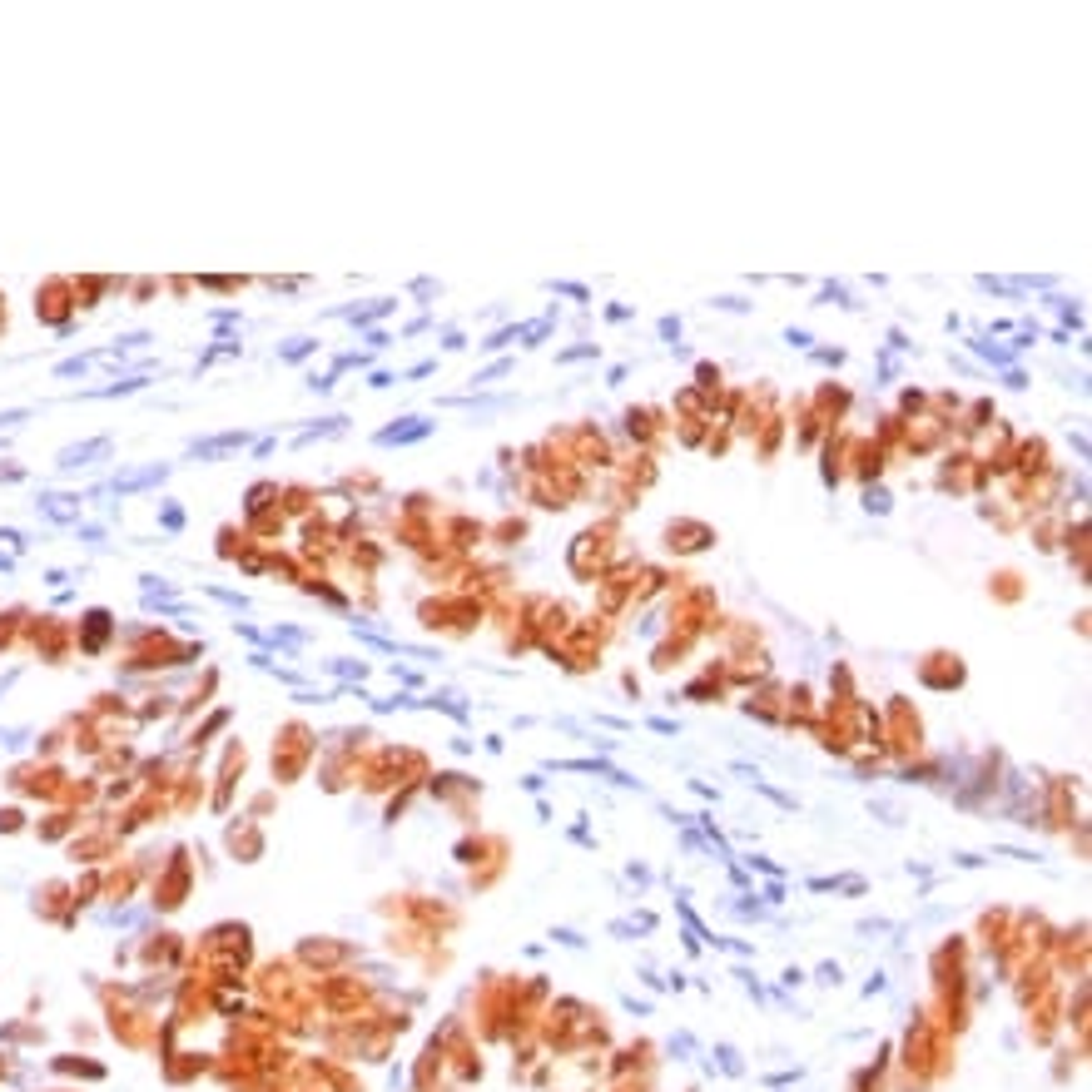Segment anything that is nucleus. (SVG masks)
Wrapping results in <instances>:
<instances>
[{"label": "nucleus", "instance_id": "nucleus-25", "mask_svg": "<svg viewBox=\"0 0 1092 1092\" xmlns=\"http://www.w3.org/2000/svg\"><path fill=\"white\" fill-rule=\"evenodd\" d=\"M507 372H511V358H497V363H492V367H482V372H477V378H472V388H477V392H482V388H486V383H497V378H507Z\"/></svg>", "mask_w": 1092, "mask_h": 1092}, {"label": "nucleus", "instance_id": "nucleus-19", "mask_svg": "<svg viewBox=\"0 0 1092 1092\" xmlns=\"http://www.w3.org/2000/svg\"><path fill=\"white\" fill-rule=\"evenodd\" d=\"M859 502H864V511H874V516H889V507H894V497H889V486H884V482L864 486V492H859Z\"/></svg>", "mask_w": 1092, "mask_h": 1092}, {"label": "nucleus", "instance_id": "nucleus-29", "mask_svg": "<svg viewBox=\"0 0 1092 1092\" xmlns=\"http://www.w3.org/2000/svg\"><path fill=\"white\" fill-rule=\"evenodd\" d=\"M655 333H660V338H666L671 348H675V343H680V318H671V313H666V318L655 323Z\"/></svg>", "mask_w": 1092, "mask_h": 1092}, {"label": "nucleus", "instance_id": "nucleus-22", "mask_svg": "<svg viewBox=\"0 0 1092 1092\" xmlns=\"http://www.w3.org/2000/svg\"><path fill=\"white\" fill-rule=\"evenodd\" d=\"M591 358H601V343H577V348L556 353V363H591Z\"/></svg>", "mask_w": 1092, "mask_h": 1092}, {"label": "nucleus", "instance_id": "nucleus-37", "mask_svg": "<svg viewBox=\"0 0 1092 1092\" xmlns=\"http://www.w3.org/2000/svg\"><path fill=\"white\" fill-rule=\"evenodd\" d=\"M25 417H31V413H25V408H15V413H0V427H20Z\"/></svg>", "mask_w": 1092, "mask_h": 1092}, {"label": "nucleus", "instance_id": "nucleus-32", "mask_svg": "<svg viewBox=\"0 0 1092 1092\" xmlns=\"http://www.w3.org/2000/svg\"><path fill=\"white\" fill-rule=\"evenodd\" d=\"M159 522H164V527H169V532H179V527H184V511H179V507H174V502H169V507H164V511H159Z\"/></svg>", "mask_w": 1092, "mask_h": 1092}, {"label": "nucleus", "instance_id": "nucleus-6", "mask_svg": "<svg viewBox=\"0 0 1092 1092\" xmlns=\"http://www.w3.org/2000/svg\"><path fill=\"white\" fill-rule=\"evenodd\" d=\"M433 427H437V422H427V417L408 413V417H397L392 427H383V433L372 437V442H378V447H408V442H427V437H433Z\"/></svg>", "mask_w": 1092, "mask_h": 1092}, {"label": "nucleus", "instance_id": "nucleus-34", "mask_svg": "<svg viewBox=\"0 0 1092 1092\" xmlns=\"http://www.w3.org/2000/svg\"><path fill=\"white\" fill-rule=\"evenodd\" d=\"M1003 383L1023 392V388H1028V372H1023V367H1003Z\"/></svg>", "mask_w": 1092, "mask_h": 1092}, {"label": "nucleus", "instance_id": "nucleus-12", "mask_svg": "<svg viewBox=\"0 0 1092 1092\" xmlns=\"http://www.w3.org/2000/svg\"><path fill=\"white\" fill-rule=\"evenodd\" d=\"M959 422V437H979L983 427L993 422V397H979V402H968L963 408V417H954Z\"/></svg>", "mask_w": 1092, "mask_h": 1092}, {"label": "nucleus", "instance_id": "nucleus-38", "mask_svg": "<svg viewBox=\"0 0 1092 1092\" xmlns=\"http://www.w3.org/2000/svg\"><path fill=\"white\" fill-rule=\"evenodd\" d=\"M1068 442H1073V452H1078L1082 462H1087V437H1082V433H1073V427H1068Z\"/></svg>", "mask_w": 1092, "mask_h": 1092}, {"label": "nucleus", "instance_id": "nucleus-30", "mask_svg": "<svg viewBox=\"0 0 1092 1092\" xmlns=\"http://www.w3.org/2000/svg\"><path fill=\"white\" fill-rule=\"evenodd\" d=\"M710 308H720V313H750V303H745V298H735V294H725V298H710Z\"/></svg>", "mask_w": 1092, "mask_h": 1092}, {"label": "nucleus", "instance_id": "nucleus-33", "mask_svg": "<svg viewBox=\"0 0 1092 1092\" xmlns=\"http://www.w3.org/2000/svg\"><path fill=\"white\" fill-rule=\"evenodd\" d=\"M308 392H333V372H308Z\"/></svg>", "mask_w": 1092, "mask_h": 1092}, {"label": "nucleus", "instance_id": "nucleus-7", "mask_svg": "<svg viewBox=\"0 0 1092 1092\" xmlns=\"http://www.w3.org/2000/svg\"><path fill=\"white\" fill-rule=\"evenodd\" d=\"M169 477V462H150V467H134V472H114L109 477V492L114 497H134V492H150Z\"/></svg>", "mask_w": 1092, "mask_h": 1092}, {"label": "nucleus", "instance_id": "nucleus-27", "mask_svg": "<svg viewBox=\"0 0 1092 1092\" xmlns=\"http://www.w3.org/2000/svg\"><path fill=\"white\" fill-rule=\"evenodd\" d=\"M810 358H815L819 367H844L849 353H844V348H810Z\"/></svg>", "mask_w": 1092, "mask_h": 1092}, {"label": "nucleus", "instance_id": "nucleus-13", "mask_svg": "<svg viewBox=\"0 0 1092 1092\" xmlns=\"http://www.w3.org/2000/svg\"><path fill=\"white\" fill-rule=\"evenodd\" d=\"M150 388V372H134V378H114L105 388H90V392H80L84 402H100V397H129V392H145Z\"/></svg>", "mask_w": 1092, "mask_h": 1092}, {"label": "nucleus", "instance_id": "nucleus-28", "mask_svg": "<svg viewBox=\"0 0 1092 1092\" xmlns=\"http://www.w3.org/2000/svg\"><path fill=\"white\" fill-rule=\"evenodd\" d=\"M785 343H790V348H799V353H810L815 348V333L810 328H785Z\"/></svg>", "mask_w": 1092, "mask_h": 1092}, {"label": "nucleus", "instance_id": "nucleus-31", "mask_svg": "<svg viewBox=\"0 0 1092 1092\" xmlns=\"http://www.w3.org/2000/svg\"><path fill=\"white\" fill-rule=\"evenodd\" d=\"M630 318H636V308H630V303H611L606 308V323H630Z\"/></svg>", "mask_w": 1092, "mask_h": 1092}, {"label": "nucleus", "instance_id": "nucleus-18", "mask_svg": "<svg viewBox=\"0 0 1092 1092\" xmlns=\"http://www.w3.org/2000/svg\"><path fill=\"white\" fill-rule=\"evenodd\" d=\"M815 303H819V308H835V303H840V308H849V313H854V308H864V303H859V298L844 289V283H824Z\"/></svg>", "mask_w": 1092, "mask_h": 1092}, {"label": "nucleus", "instance_id": "nucleus-8", "mask_svg": "<svg viewBox=\"0 0 1092 1092\" xmlns=\"http://www.w3.org/2000/svg\"><path fill=\"white\" fill-rule=\"evenodd\" d=\"M109 437H90V442H70V447H60V457H55V467L60 472H80V467H90L95 457H109Z\"/></svg>", "mask_w": 1092, "mask_h": 1092}, {"label": "nucleus", "instance_id": "nucleus-26", "mask_svg": "<svg viewBox=\"0 0 1092 1092\" xmlns=\"http://www.w3.org/2000/svg\"><path fill=\"white\" fill-rule=\"evenodd\" d=\"M90 358H95V353H90ZM90 358L80 353V358H65V363H55V378H80V372L90 367Z\"/></svg>", "mask_w": 1092, "mask_h": 1092}, {"label": "nucleus", "instance_id": "nucleus-17", "mask_svg": "<svg viewBox=\"0 0 1092 1092\" xmlns=\"http://www.w3.org/2000/svg\"><path fill=\"white\" fill-rule=\"evenodd\" d=\"M338 433H348V417H318L313 427H303V433L294 437L298 447H308V442H318V437H338Z\"/></svg>", "mask_w": 1092, "mask_h": 1092}, {"label": "nucleus", "instance_id": "nucleus-15", "mask_svg": "<svg viewBox=\"0 0 1092 1092\" xmlns=\"http://www.w3.org/2000/svg\"><path fill=\"white\" fill-rule=\"evenodd\" d=\"M705 402H720V388H725V378H720V367H715V363H696V383H691Z\"/></svg>", "mask_w": 1092, "mask_h": 1092}, {"label": "nucleus", "instance_id": "nucleus-2", "mask_svg": "<svg viewBox=\"0 0 1092 1092\" xmlns=\"http://www.w3.org/2000/svg\"><path fill=\"white\" fill-rule=\"evenodd\" d=\"M666 546H671L675 556L710 552V546H715V527L710 522H696V516H675V522H666Z\"/></svg>", "mask_w": 1092, "mask_h": 1092}, {"label": "nucleus", "instance_id": "nucleus-20", "mask_svg": "<svg viewBox=\"0 0 1092 1092\" xmlns=\"http://www.w3.org/2000/svg\"><path fill=\"white\" fill-rule=\"evenodd\" d=\"M313 353H318V338H289V343L278 348L283 363H303V358H313Z\"/></svg>", "mask_w": 1092, "mask_h": 1092}, {"label": "nucleus", "instance_id": "nucleus-21", "mask_svg": "<svg viewBox=\"0 0 1092 1092\" xmlns=\"http://www.w3.org/2000/svg\"><path fill=\"white\" fill-rule=\"evenodd\" d=\"M1053 308H1057V318H1062V333H1068V328H1082V308L1073 303V298H1048Z\"/></svg>", "mask_w": 1092, "mask_h": 1092}, {"label": "nucleus", "instance_id": "nucleus-36", "mask_svg": "<svg viewBox=\"0 0 1092 1092\" xmlns=\"http://www.w3.org/2000/svg\"><path fill=\"white\" fill-rule=\"evenodd\" d=\"M20 477H25L20 462H0V482H20Z\"/></svg>", "mask_w": 1092, "mask_h": 1092}, {"label": "nucleus", "instance_id": "nucleus-16", "mask_svg": "<svg viewBox=\"0 0 1092 1092\" xmlns=\"http://www.w3.org/2000/svg\"><path fill=\"white\" fill-rule=\"evenodd\" d=\"M963 348H968V353H979V358H983V363H993V367H1013V363H1018V353H1013V348H998V343H988V338H968Z\"/></svg>", "mask_w": 1092, "mask_h": 1092}, {"label": "nucleus", "instance_id": "nucleus-11", "mask_svg": "<svg viewBox=\"0 0 1092 1092\" xmlns=\"http://www.w3.org/2000/svg\"><path fill=\"white\" fill-rule=\"evenodd\" d=\"M50 522H80V497H70V492H40V502H35Z\"/></svg>", "mask_w": 1092, "mask_h": 1092}, {"label": "nucleus", "instance_id": "nucleus-24", "mask_svg": "<svg viewBox=\"0 0 1092 1092\" xmlns=\"http://www.w3.org/2000/svg\"><path fill=\"white\" fill-rule=\"evenodd\" d=\"M993 591L1003 596V601H1018L1023 596V586H1018V571H998L993 577Z\"/></svg>", "mask_w": 1092, "mask_h": 1092}, {"label": "nucleus", "instance_id": "nucleus-1", "mask_svg": "<svg viewBox=\"0 0 1092 1092\" xmlns=\"http://www.w3.org/2000/svg\"><path fill=\"white\" fill-rule=\"evenodd\" d=\"M988 477H983V467H979V457L973 452H948L943 457V467H938V477H934V486L938 492H979Z\"/></svg>", "mask_w": 1092, "mask_h": 1092}, {"label": "nucleus", "instance_id": "nucleus-5", "mask_svg": "<svg viewBox=\"0 0 1092 1092\" xmlns=\"http://www.w3.org/2000/svg\"><path fill=\"white\" fill-rule=\"evenodd\" d=\"M849 437H854V433H840V427H835V433H824V452H819V482L829 486V492H835V486L844 482V457H849Z\"/></svg>", "mask_w": 1092, "mask_h": 1092}, {"label": "nucleus", "instance_id": "nucleus-35", "mask_svg": "<svg viewBox=\"0 0 1092 1092\" xmlns=\"http://www.w3.org/2000/svg\"><path fill=\"white\" fill-rule=\"evenodd\" d=\"M442 348H447V353H457V348H467V338L457 333V328H447V333H442Z\"/></svg>", "mask_w": 1092, "mask_h": 1092}, {"label": "nucleus", "instance_id": "nucleus-3", "mask_svg": "<svg viewBox=\"0 0 1092 1092\" xmlns=\"http://www.w3.org/2000/svg\"><path fill=\"white\" fill-rule=\"evenodd\" d=\"M918 680L929 685V691H954V685H963V660L954 651H929L924 660H918Z\"/></svg>", "mask_w": 1092, "mask_h": 1092}, {"label": "nucleus", "instance_id": "nucleus-23", "mask_svg": "<svg viewBox=\"0 0 1092 1092\" xmlns=\"http://www.w3.org/2000/svg\"><path fill=\"white\" fill-rule=\"evenodd\" d=\"M546 289H552L556 298H571V303H591V289H586V283H546Z\"/></svg>", "mask_w": 1092, "mask_h": 1092}, {"label": "nucleus", "instance_id": "nucleus-4", "mask_svg": "<svg viewBox=\"0 0 1092 1092\" xmlns=\"http://www.w3.org/2000/svg\"><path fill=\"white\" fill-rule=\"evenodd\" d=\"M621 422H626V437L636 442L641 452H651L660 442V433H666V413H660V408H626Z\"/></svg>", "mask_w": 1092, "mask_h": 1092}, {"label": "nucleus", "instance_id": "nucleus-10", "mask_svg": "<svg viewBox=\"0 0 1092 1092\" xmlns=\"http://www.w3.org/2000/svg\"><path fill=\"white\" fill-rule=\"evenodd\" d=\"M511 392H462V397H442V408H472V413H502L511 408Z\"/></svg>", "mask_w": 1092, "mask_h": 1092}, {"label": "nucleus", "instance_id": "nucleus-14", "mask_svg": "<svg viewBox=\"0 0 1092 1092\" xmlns=\"http://www.w3.org/2000/svg\"><path fill=\"white\" fill-rule=\"evenodd\" d=\"M397 308V298H372L367 308H333V318H348V323H358V328H367L372 318H388V313Z\"/></svg>", "mask_w": 1092, "mask_h": 1092}, {"label": "nucleus", "instance_id": "nucleus-9", "mask_svg": "<svg viewBox=\"0 0 1092 1092\" xmlns=\"http://www.w3.org/2000/svg\"><path fill=\"white\" fill-rule=\"evenodd\" d=\"M248 447V433H214V437H194L189 442V457L194 462H214V457H228V452H239Z\"/></svg>", "mask_w": 1092, "mask_h": 1092}]
</instances>
